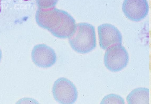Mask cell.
I'll return each mask as SVG.
<instances>
[{"label": "cell", "instance_id": "cell-10", "mask_svg": "<svg viewBox=\"0 0 151 104\" xmlns=\"http://www.w3.org/2000/svg\"><path fill=\"white\" fill-rule=\"evenodd\" d=\"M38 8L47 9L54 7L58 0H36Z\"/></svg>", "mask_w": 151, "mask_h": 104}, {"label": "cell", "instance_id": "cell-8", "mask_svg": "<svg viewBox=\"0 0 151 104\" xmlns=\"http://www.w3.org/2000/svg\"><path fill=\"white\" fill-rule=\"evenodd\" d=\"M128 104H149V90L145 88H139L132 90L126 98Z\"/></svg>", "mask_w": 151, "mask_h": 104}, {"label": "cell", "instance_id": "cell-4", "mask_svg": "<svg viewBox=\"0 0 151 104\" xmlns=\"http://www.w3.org/2000/svg\"><path fill=\"white\" fill-rule=\"evenodd\" d=\"M52 93L55 100L61 104H73L77 100L78 93L74 85L65 78H60L54 82Z\"/></svg>", "mask_w": 151, "mask_h": 104}, {"label": "cell", "instance_id": "cell-1", "mask_svg": "<svg viewBox=\"0 0 151 104\" xmlns=\"http://www.w3.org/2000/svg\"><path fill=\"white\" fill-rule=\"evenodd\" d=\"M35 20L40 26L47 29L53 36L60 38H69L76 27L75 20L70 14L54 7L38 8Z\"/></svg>", "mask_w": 151, "mask_h": 104}, {"label": "cell", "instance_id": "cell-6", "mask_svg": "<svg viewBox=\"0 0 151 104\" xmlns=\"http://www.w3.org/2000/svg\"><path fill=\"white\" fill-rule=\"evenodd\" d=\"M98 31L101 48L106 50L116 44H122V36L119 30L114 26L108 23L99 26Z\"/></svg>", "mask_w": 151, "mask_h": 104}, {"label": "cell", "instance_id": "cell-2", "mask_svg": "<svg viewBox=\"0 0 151 104\" xmlns=\"http://www.w3.org/2000/svg\"><path fill=\"white\" fill-rule=\"evenodd\" d=\"M68 41L71 48L81 53H88L96 47V38L94 26L86 23L78 24Z\"/></svg>", "mask_w": 151, "mask_h": 104}, {"label": "cell", "instance_id": "cell-9", "mask_svg": "<svg viewBox=\"0 0 151 104\" xmlns=\"http://www.w3.org/2000/svg\"><path fill=\"white\" fill-rule=\"evenodd\" d=\"M101 104H124V99L115 94H110L103 99Z\"/></svg>", "mask_w": 151, "mask_h": 104}, {"label": "cell", "instance_id": "cell-3", "mask_svg": "<svg viewBox=\"0 0 151 104\" xmlns=\"http://www.w3.org/2000/svg\"><path fill=\"white\" fill-rule=\"evenodd\" d=\"M129 61L128 52L122 44H115L109 47L104 56L105 66L112 72L122 70L127 66Z\"/></svg>", "mask_w": 151, "mask_h": 104}, {"label": "cell", "instance_id": "cell-11", "mask_svg": "<svg viewBox=\"0 0 151 104\" xmlns=\"http://www.w3.org/2000/svg\"><path fill=\"white\" fill-rule=\"evenodd\" d=\"M2 52L0 48V62L2 58Z\"/></svg>", "mask_w": 151, "mask_h": 104}, {"label": "cell", "instance_id": "cell-5", "mask_svg": "<svg viewBox=\"0 0 151 104\" xmlns=\"http://www.w3.org/2000/svg\"><path fill=\"white\" fill-rule=\"evenodd\" d=\"M122 9L127 18L133 21L138 22L147 16L149 6L147 0H124Z\"/></svg>", "mask_w": 151, "mask_h": 104}, {"label": "cell", "instance_id": "cell-7", "mask_svg": "<svg viewBox=\"0 0 151 104\" xmlns=\"http://www.w3.org/2000/svg\"><path fill=\"white\" fill-rule=\"evenodd\" d=\"M32 60L37 66L50 67L56 62L57 57L54 50L44 44H39L33 48L31 53Z\"/></svg>", "mask_w": 151, "mask_h": 104}]
</instances>
